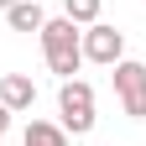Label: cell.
<instances>
[{
	"label": "cell",
	"mask_w": 146,
	"mask_h": 146,
	"mask_svg": "<svg viewBox=\"0 0 146 146\" xmlns=\"http://www.w3.org/2000/svg\"><path fill=\"white\" fill-rule=\"evenodd\" d=\"M42 52H47V68L58 73V78H73L78 73V63H84V31L68 21V16H58V21H47L42 31Z\"/></svg>",
	"instance_id": "obj_1"
},
{
	"label": "cell",
	"mask_w": 146,
	"mask_h": 146,
	"mask_svg": "<svg viewBox=\"0 0 146 146\" xmlns=\"http://www.w3.org/2000/svg\"><path fill=\"white\" fill-rule=\"evenodd\" d=\"M58 110H63V131H73V136L94 131V89H89L84 78H63Z\"/></svg>",
	"instance_id": "obj_2"
},
{
	"label": "cell",
	"mask_w": 146,
	"mask_h": 146,
	"mask_svg": "<svg viewBox=\"0 0 146 146\" xmlns=\"http://www.w3.org/2000/svg\"><path fill=\"white\" fill-rule=\"evenodd\" d=\"M115 99L131 120H146V63H131V58L115 63Z\"/></svg>",
	"instance_id": "obj_3"
},
{
	"label": "cell",
	"mask_w": 146,
	"mask_h": 146,
	"mask_svg": "<svg viewBox=\"0 0 146 146\" xmlns=\"http://www.w3.org/2000/svg\"><path fill=\"white\" fill-rule=\"evenodd\" d=\"M125 58V36L115 31V26H104V21H94L84 31V63H104V68H115Z\"/></svg>",
	"instance_id": "obj_4"
},
{
	"label": "cell",
	"mask_w": 146,
	"mask_h": 146,
	"mask_svg": "<svg viewBox=\"0 0 146 146\" xmlns=\"http://www.w3.org/2000/svg\"><path fill=\"white\" fill-rule=\"evenodd\" d=\"M31 99H36V89H31V78L26 73H5V78H0V104L11 110H31Z\"/></svg>",
	"instance_id": "obj_5"
},
{
	"label": "cell",
	"mask_w": 146,
	"mask_h": 146,
	"mask_svg": "<svg viewBox=\"0 0 146 146\" xmlns=\"http://www.w3.org/2000/svg\"><path fill=\"white\" fill-rule=\"evenodd\" d=\"M5 21H11V31H42L47 16H42V5H36V0H16V5L5 11Z\"/></svg>",
	"instance_id": "obj_6"
},
{
	"label": "cell",
	"mask_w": 146,
	"mask_h": 146,
	"mask_svg": "<svg viewBox=\"0 0 146 146\" xmlns=\"http://www.w3.org/2000/svg\"><path fill=\"white\" fill-rule=\"evenodd\" d=\"M21 146H68V131L52 125V120H31L26 136H21Z\"/></svg>",
	"instance_id": "obj_7"
},
{
	"label": "cell",
	"mask_w": 146,
	"mask_h": 146,
	"mask_svg": "<svg viewBox=\"0 0 146 146\" xmlns=\"http://www.w3.org/2000/svg\"><path fill=\"white\" fill-rule=\"evenodd\" d=\"M63 16L73 26H94L99 21V0H63Z\"/></svg>",
	"instance_id": "obj_8"
},
{
	"label": "cell",
	"mask_w": 146,
	"mask_h": 146,
	"mask_svg": "<svg viewBox=\"0 0 146 146\" xmlns=\"http://www.w3.org/2000/svg\"><path fill=\"white\" fill-rule=\"evenodd\" d=\"M5 131H11V110L0 104V136H5Z\"/></svg>",
	"instance_id": "obj_9"
},
{
	"label": "cell",
	"mask_w": 146,
	"mask_h": 146,
	"mask_svg": "<svg viewBox=\"0 0 146 146\" xmlns=\"http://www.w3.org/2000/svg\"><path fill=\"white\" fill-rule=\"evenodd\" d=\"M11 5H16V0H0V11H11Z\"/></svg>",
	"instance_id": "obj_10"
}]
</instances>
